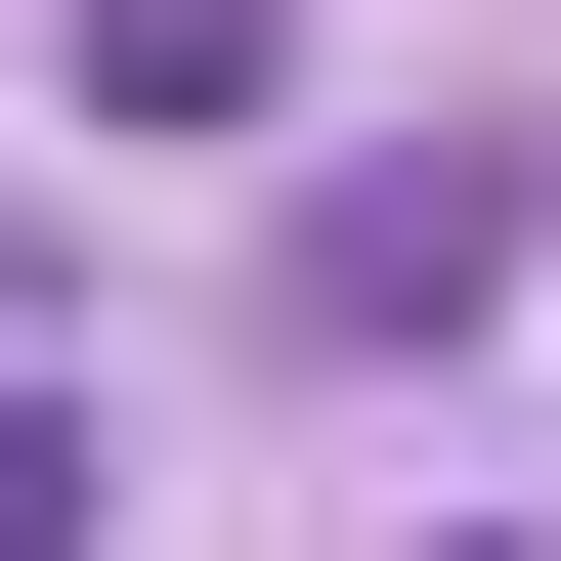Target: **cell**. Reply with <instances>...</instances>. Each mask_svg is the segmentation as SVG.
<instances>
[{"label": "cell", "instance_id": "obj_1", "mask_svg": "<svg viewBox=\"0 0 561 561\" xmlns=\"http://www.w3.org/2000/svg\"><path fill=\"white\" fill-rule=\"evenodd\" d=\"M87 518H130V476H87V432H44V389H0V561H87Z\"/></svg>", "mask_w": 561, "mask_h": 561}]
</instances>
